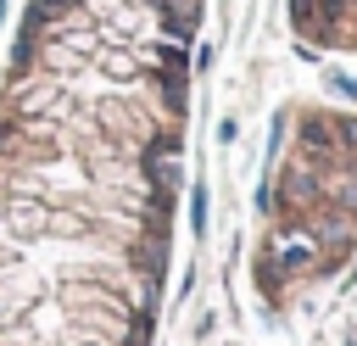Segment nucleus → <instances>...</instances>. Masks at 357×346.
Segmentation results:
<instances>
[{
  "instance_id": "3",
  "label": "nucleus",
  "mask_w": 357,
  "mask_h": 346,
  "mask_svg": "<svg viewBox=\"0 0 357 346\" xmlns=\"http://www.w3.org/2000/svg\"><path fill=\"white\" fill-rule=\"evenodd\" d=\"M284 22L301 50L357 61V0H284Z\"/></svg>"
},
{
  "instance_id": "2",
  "label": "nucleus",
  "mask_w": 357,
  "mask_h": 346,
  "mask_svg": "<svg viewBox=\"0 0 357 346\" xmlns=\"http://www.w3.org/2000/svg\"><path fill=\"white\" fill-rule=\"evenodd\" d=\"M357 257V106L290 100L257 195L251 290L268 313L301 307Z\"/></svg>"
},
{
  "instance_id": "1",
  "label": "nucleus",
  "mask_w": 357,
  "mask_h": 346,
  "mask_svg": "<svg viewBox=\"0 0 357 346\" xmlns=\"http://www.w3.org/2000/svg\"><path fill=\"white\" fill-rule=\"evenodd\" d=\"M206 0H22L0 61V346H156Z\"/></svg>"
}]
</instances>
